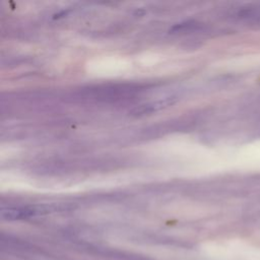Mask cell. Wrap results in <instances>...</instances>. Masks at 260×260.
<instances>
[{"mask_svg": "<svg viewBox=\"0 0 260 260\" xmlns=\"http://www.w3.org/2000/svg\"><path fill=\"white\" fill-rule=\"evenodd\" d=\"M66 204L62 203H51V204H37V205H27L19 207H9L3 208L0 211L2 219L5 220H16L29 218L39 215H45L56 211H61L68 208Z\"/></svg>", "mask_w": 260, "mask_h": 260, "instance_id": "6da1fadb", "label": "cell"}, {"mask_svg": "<svg viewBox=\"0 0 260 260\" xmlns=\"http://www.w3.org/2000/svg\"><path fill=\"white\" fill-rule=\"evenodd\" d=\"M177 101H178L177 96H169V98H166L164 100H158V101L142 104L140 106L135 107L130 112V115L131 116H136V117L143 116V115H148V114L160 111L162 109H166L170 106H173Z\"/></svg>", "mask_w": 260, "mask_h": 260, "instance_id": "7a4b0ae2", "label": "cell"}]
</instances>
